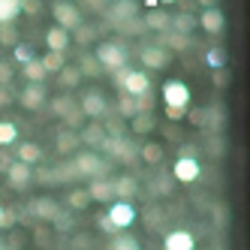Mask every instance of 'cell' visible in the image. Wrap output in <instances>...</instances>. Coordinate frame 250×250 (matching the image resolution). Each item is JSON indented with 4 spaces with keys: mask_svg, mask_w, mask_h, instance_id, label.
I'll return each mask as SVG.
<instances>
[{
    "mask_svg": "<svg viewBox=\"0 0 250 250\" xmlns=\"http://www.w3.org/2000/svg\"><path fill=\"white\" fill-rule=\"evenodd\" d=\"M142 21H145V27H151V30H157V33H169L172 15L160 12V9H151V12H148V19H142Z\"/></svg>",
    "mask_w": 250,
    "mask_h": 250,
    "instance_id": "obj_22",
    "label": "cell"
},
{
    "mask_svg": "<svg viewBox=\"0 0 250 250\" xmlns=\"http://www.w3.org/2000/svg\"><path fill=\"white\" fill-rule=\"evenodd\" d=\"M151 109H154V97H151V91L142 94V97H136V115H145V112H151Z\"/></svg>",
    "mask_w": 250,
    "mask_h": 250,
    "instance_id": "obj_42",
    "label": "cell"
},
{
    "mask_svg": "<svg viewBox=\"0 0 250 250\" xmlns=\"http://www.w3.org/2000/svg\"><path fill=\"white\" fill-rule=\"evenodd\" d=\"M87 196H91V202H115V190H112V181H105V178H94L91 187H84Z\"/></svg>",
    "mask_w": 250,
    "mask_h": 250,
    "instance_id": "obj_17",
    "label": "cell"
},
{
    "mask_svg": "<svg viewBox=\"0 0 250 250\" xmlns=\"http://www.w3.org/2000/svg\"><path fill=\"white\" fill-rule=\"evenodd\" d=\"M30 178H37L40 184H55L51 181V169H37V172H30Z\"/></svg>",
    "mask_w": 250,
    "mask_h": 250,
    "instance_id": "obj_51",
    "label": "cell"
},
{
    "mask_svg": "<svg viewBox=\"0 0 250 250\" xmlns=\"http://www.w3.org/2000/svg\"><path fill=\"white\" fill-rule=\"evenodd\" d=\"M19 42V30H15V24H3L0 27V45H15Z\"/></svg>",
    "mask_w": 250,
    "mask_h": 250,
    "instance_id": "obj_40",
    "label": "cell"
},
{
    "mask_svg": "<svg viewBox=\"0 0 250 250\" xmlns=\"http://www.w3.org/2000/svg\"><path fill=\"white\" fill-rule=\"evenodd\" d=\"M115 84L124 87L127 97H142L151 91V76L142 73V69H130V66H121L115 69Z\"/></svg>",
    "mask_w": 250,
    "mask_h": 250,
    "instance_id": "obj_1",
    "label": "cell"
},
{
    "mask_svg": "<svg viewBox=\"0 0 250 250\" xmlns=\"http://www.w3.org/2000/svg\"><path fill=\"white\" fill-rule=\"evenodd\" d=\"M15 160H19V163L33 166V163H40V160H42V148L33 145V142H21L19 151H15Z\"/></svg>",
    "mask_w": 250,
    "mask_h": 250,
    "instance_id": "obj_20",
    "label": "cell"
},
{
    "mask_svg": "<svg viewBox=\"0 0 250 250\" xmlns=\"http://www.w3.org/2000/svg\"><path fill=\"white\" fill-rule=\"evenodd\" d=\"M21 12V0H0V27L12 24Z\"/></svg>",
    "mask_w": 250,
    "mask_h": 250,
    "instance_id": "obj_25",
    "label": "cell"
},
{
    "mask_svg": "<svg viewBox=\"0 0 250 250\" xmlns=\"http://www.w3.org/2000/svg\"><path fill=\"white\" fill-rule=\"evenodd\" d=\"M118 115L121 118H136V97L121 94V100H118Z\"/></svg>",
    "mask_w": 250,
    "mask_h": 250,
    "instance_id": "obj_37",
    "label": "cell"
},
{
    "mask_svg": "<svg viewBox=\"0 0 250 250\" xmlns=\"http://www.w3.org/2000/svg\"><path fill=\"white\" fill-rule=\"evenodd\" d=\"M0 250H3V241H0Z\"/></svg>",
    "mask_w": 250,
    "mask_h": 250,
    "instance_id": "obj_61",
    "label": "cell"
},
{
    "mask_svg": "<svg viewBox=\"0 0 250 250\" xmlns=\"http://www.w3.org/2000/svg\"><path fill=\"white\" fill-rule=\"evenodd\" d=\"M211 79H214V84H217V87H226V84H229V73H226V66H223V69H211Z\"/></svg>",
    "mask_w": 250,
    "mask_h": 250,
    "instance_id": "obj_48",
    "label": "cell"
},
{
    "mask_svg": "<svg viewBox=\"0 0 250 250\" xmlns=\"http://www.w3.org/2000/svg\"><path fill=\"white\" fill-rule=\"evenodd\" d=\"M9 82H12V63L0 61V87H6Z\"/></svg>",
    "mask_w": 250,
    "mask_h": 250,
    "instance_id": "obj_47",
    "label": "cell"
},
{
    "mask_svg": "<svg viewBox=\"0 0 250 250\" xmlns=\"http://www.w3.org/2000/svg\"><path fill=\"white\" fill-rule=\"evenodd\" d=\"M79 145H82V142H79V133L76 130H61L58 133V145H55L58 154H73Z\"/></svg>",
    "mask_w": 250,
    "mask_h": 250,
    "instance_id": "obj_23",
    "label": "cell"
},
{
    "mask_svg": "<svg viewBox=\"0 0 250 250\" xmlns=\"http://www.w3.org/2000/svg\"><path fill=\"white\" fill-rule=\"evenodd\" d=\"M12 58L19 61L21 66H24L27 61H33V58H37V55H33V48H30L27 42H15V45H12Z\"/></svg>",
    "mask_w": 250,
    "mask_h": 250,
    "instance_id": "obj_36",
    "label": "cell"
},
{
    "mask_svg": "<svg viewBox=\"0 0 250 250\" xmlns=\"http://www.w3.org/2000/svg\"><path fill=\"white\" fill-rule=\"evenodd\" d=\"M3 250H19V247H15V244H12V247H3Z\"/></svg>",
    "mask_w": 250,
    "mask_h": 250,
    "instance_id": "obj_59",
    "label": "cell"
},
{
    "mask_svg": "<svg viewBox=\"0 0 250 250\" xmlns=\"http://www.w3.org/2000/svg\"><path fill=\"white\" fill-rule=\"evenodd\" d=\"M163 250H196L193 232H187V229H175V232H169L166 241H163Z\"/></svg>",
    "mask_w": 250,
    "mask_h": 250,
    "instance_id": "obj_12",
    "label": "cell"
},
{
    "mask_svg": "<svg viewBox=\"0 0 250 250\" xmlns=\"http://www.w3.org/2000/svg\"><path fill=\"white\" fill-rule=\"evenodd\" d=\"M172 175L181 184H190V181H196V178L202 175V166H199V160H196V157H178V163L172 166Z\"/></svg>",
    "mask_w": 250,
    "mask_h": 250,
    "instance_id": "obj_8",
    "label": "cell"
},
{
    "mask_svg": "<svg viewBox=\"0 0 250 250\" xmlns=\"http://www.w3.org/2000/svg\"><path fill=\"white\" fill-rule=\"evenodd\" d=\"M19 142V127L12 121H0V148H12Z\"/></svg>",
    "mask_w": 250,
    "mask_h": 250,
    "instance_id": "obj_29",
    "label": "cell"
},
{
    "mask_svg": "<svg viewBox=\"0 0 250 250\" xmlns=\"http://www.w3.org/2000/svg\"><path fill=\"white\" fill-rule=\"evenodd\" d=\"M205 61H208V66H211V69H223V66H226V48H220V45L208 48Z\"/></svg>",
    "mask_w": 250,
    "mask_h": 250,
    "instance_id": "obj_35",
    "label": "cell"
},
{
    "mask_svg": "<svg viewBox=\"0 0 250 250\" xmlns=\"http://www.w3.org/2000/svg\"><path fill=\"white\" fill-rule=\"evenodd\" d=\"M0 217H3V205H0Z\"/></svg>",
    "mask_w": 250,
    "mask_h": 250,
    "instance_id": "obj_60",
    "label": "cell"
},
{
    "mask_svg": "<svg viewBox=\"0 0 250 250\" xmlns=\"http://www.w3.org/2000/svg\"><path fill=\"white\" fill-rule=\"evenodd\" d=\"M105 217H109L112 229L118 232V229H127V226H133V223H136V208H133L130 202L115 199V202L109 205V211H105Z\"/></svg>",
    "mask_w": 250,
    "mask_h": 250,
    "instance_id": "obj_6",
    "label": "cell"
},
{
    "mask_svg": "<svg viewBox=\"0 0 250 250\" xmlns=\"http://www.w3.org/2000/svg\"><path fill=\"white\" fill-rule=\"evenodd\" d=\"M145 6L148 9H157V0H145Z\"/></svg>",
    "mask_w": 250,
    "mask_h": 250,
    "instance_id": "obj_57",
    "label": "cell"
},
{
    "mask_svg": "<svg viewBox=\"0 0 250 250\" xmlns=\"http://www.w3.org/2000/svg\"><path fill=\"white\" fill-rule=\"evenodd\" d=\"M196 24H199L205 33H220L223 27H226V19H223V12L220 9H214V6H208L199 19H196Z\"/></svg>",
    "mask_w": 250,
    "mask_h": 250,
    "instance_id": "obj_13",
    "label": "cell"
},
{
    "mask_svg": "<svg viewBox=\"0 0 250 250\" xmlns=\"http://www.w3.org/2000/svg\"><path fill=\"white\" fill-rule=\"evenodd\" d=\"M51 223H55V229H58V232H66L69 226H73V214H66V211H58V217L51 220Z\"/></svg>",
    "mask_w": 250,
    "mask_h": 250,
    "instance_id": "obj_45",
    "label": "cell"
},
{
    "mask_svg": "<svg viewBox=\"0 0 250 250\" xmlns=\"http://www.w3.org/2000/svg\"><path fill=\"white\" fill-rule=\"evenodd\" d=\"M76 66H79V73H82V79H84V76H100V73H103V66L97 63V58H94V55H82Z\"/></svg>",
    "mask_w": 250,
    "mask_h": 250,
    "instance_id": "obj_34",
    "label": "cell"
},
{
    "mask_svg": "<svg viewBox=\"0 0 250 250\" xmlns=\"http://www.w3.org/2000/svg\"><path fill=\"white\" fill-rule=\"evenodd\" d=\"M21 73H24V79L27 82H45V69H42V63H40V58H33V61H27L24 66H21Z\"/></svg>",
    "mask_w": 250,
    "mask_h": 250,
    "instance_id": "obj_33",
    "label": "cell"
},
{
    "mask_svg": "<svg viewBox=\"0 0 250 250\" xmlns=\"http://www.w3.org/2000/svg\"><path fill=\"white\" fill-rule=\"evenodd\" d=\"M142 63L148 69H163L169 63V51L163 45H145L142 48Z\"/></svg>",
    "mask_w": 250,
    "mask_h": 250,
    "instance_id": "obj_14",
    "label": "cell"
},
{
    "mask_svg": "<svg viewBox=\"0 0 250 250\" xmlns=\"http://www.w3.org/2000/svg\"><path fill=\"white\" fill-rule=\"evenodd\" d=\"M163 103H166V109H181L187 112V105H190V87L184 82H166L163 84Z\"/></svg>",
    "mask_w": 250,
    "mask_h": 250,
    "instance_id": "obj_4",
    "label": "cell"
},
{
    "mask_svg": "<svg viewBox=\"0 0 250 250\" xmlns=\"http://www.w3.org/2000/svg\"><path fill=\"white\" fill-rule=\"evenodd\" d=\"M157 127V118L151 115V112H145V115H136V118H130V130L136 133V136H145V133H151Z\"/></svg>",
    "mask_w": 250,
    "mask_h": 250,
    "instance_id": "obj_26",
    "label": "cell"
},
{
    "mask_svg": "<svg viewBox=\"0 0 250 250\" xmlns=\"http://www.w3.org/2000/svg\"><path fill=\"white\" fill-rule=\"evenodd\" d=\"M136 12H139L136 0H121V3L109 12V19H112V24H121V21H127V19H136Z\"/></svg>",
    "mask_w": 250,
    "mask_h": 250,
    "instance_id": "obj_21",
    "label": "cell"
},
{
    "mask_svg": "<svg viewBox=\"0 0 250 250\" xmlns=\"http://www.w3.org/2000/svg\"><path fill=\"white\" fill-rule=\"evenodd\" d=\"M19 100H21L24 109H40V105H45V84L30 82V84L24 87V91L19 94Z\"/></svg>",
    "mask_w": 250,
    "mask_h": 250,
    "instance_id": "obj_11",
    "label": "cell"
},
{
    "mask_svg": "<svg viewBox=\"0 0 250 250\" xmlns=\"http://www.w3.org/2000/svg\"><path fill=\"white\" fill-rule=\"evenodd\" d=\"M109 250H142V247H139V241L133 235H124V238H115L109 244Z\"/></svg>",
    "mask_w": 250,
    "mask_h": 250,
    "instance_id": "obj_39",
    "label": "cell"
},
{
    "mask_svg": "<svg viewBox=\"0 0 250 250\" xmlns=\"http://www.w3.org/2000/svg\"><path fill=\"white\" fill-rule=\"evenodd\" d=\"M42 9V0H21V12H27V15H37Z\"/></svg>",
    "mask_w": 250,
    "mask_h": 250,
    "instance_id": "obj_49",
    "label": "cell"
},
{
    "mask_svg": "<svg viewBox=\"0 0 250 250\" xmlns=\"http://www.w3.org/2000/svg\"><path fill=\"white\" fill-rule=\"evenodd\" d=\"M157 3H175V0H157Z\"/></svg>",
    "mask_w": 250,
    "mask_h": 250,
    "instance_id": "obj_58",
    "label": "cell"
},
{
    "mask_svg": "<svg viewBox=\"0 0 250 250\" xmlns=\"http://www.w3.org/2000/svg\"><path fill=\"white\" fill-rule=\"evenodd\" d=\"M121 33H130V37H133V33H142V30H145V21H139V19H127V21H121V24H115Z\"/></svg>",
    "mask_w": 250,
    "mask_h": 250,
    "instance_id": "obj_41",
    "label": "cell"
},
{
    "mask_svg": "<svg viewBox=\"0 0 250 250\" xmlns=\"http://www.w3.org/2000/svg\"><path fill=\"white\" fill-rule=\"evenodd\" d=\"M79 109H82L84 118L100 121V118L109 115V103H105V97H103L100 91H87V94H82V100H79Z\"/></svg>",
    "mask_w": 250,
    "mask_h": 250,
    "instance_id": "obj_5",
    "label": "cell"
},
{
    "mask_svg": "<svg viewBox=\"0 0 250 250\" xmlns=\"http://www.w3.org/2000/svg\"><path fill=\"white\" fill-rule=\"evenodd\" d=\"M184 115L187 112H181V109H166V118L169 121H184Z\"/></svg>",
    "mask_w": 250,
    "mask_h": 250,
    "instance_id": "obj_53",
    "label": "cell"
},
{
    "mask_svg": "<svg viewBox=\"0 0 250 250\" xmlns=\"http://www.w3.org/2000/svg\"><path fill=\"white\" fill-rule=\"evenodd\" d=\"M112 190H115V199L130 202L133 196L139 193V181H136L133 175H121V178H115V181H112Z\"/></svg>",
    "mask_w": 250,
    "mask_h": 250,
    "instance_id": "obj_15",
    "label": "cell"
},
{
    "mask_svg": "<svg viewBox=\"0 0 250 250\" xmlns=\"http://www.w3.org/2000/svg\"><path fill=\"white\" fill-rule=\"evenodd\" d=\"M12 163H15V160H12V154H9V151L3 148V151H0V169H9Z\"/></svg>",
    "mask_w": 250,
    "mask_h": 250,
    "instance_id": "obj_52",
    "label": "cell"
},
{
    "mask_svg": "<svg viewBox=\"0 0 250 250\" xmlns=\"http://www.w3.org/2000/svg\"><path fill=\"white\" fill-rule=\"evenodd\" d=\"M94 58L103 69H121L127 66V48H124V42H100Z\"/></svg>",
    "mask_w": 250,
    "mask_h": 250,
    "instance_id": "obj_2",
    "label": "cell"
},
{
    "mask_svg": "<svg viewBox=\"0 0 250 250\" xmlns=\"http://www.w3.org/2000/svg\"><path fill=\"white\" fill-rule=\"evenodd\" d=\"M76 178H82L76 163H61V166L51 169V181H55V184H66V181H76Z\"/></svg>",
    "mask_w": 250,
    "mask_h": 250,
    "instance_id": "obj_24",
    "label": "cell"
},
{
    "mask_svg": "<svg viewBox=\"0 0 250 250\" xmlns=\"http://www.w3.org/2000/svg\"><path fill=\"white\" fill-rule=\"evenodd\" d=\"M15 220H19V214H15L12 208H3V217H0V226H3V229H9V226H15Z\"/></svg>",
    "mask_w": 250,
    "mask_h": 250,
    "instance_id": "obj_50",
    "label": "cell"
},
{
    "mask_svg": "<svg viewBox=\"0 0 250 250\" xmlns=\"http://www.w3.org/2000/svg\"><path fill=\"white\" fill-rule=\"evenodd\" d=\"M157 45H163V48L169 45L172 51H184V48H190V45H193V40H190V37H181V33H172V30H169V33H163V42H157Z\"/></svg>",
    "mask_w": 250,
    "mask_h": 250,
    "instance_id": "obj_28",
    "label": "cell"
},
{
    "mask_svg": "<svg viewBox=\"0 0 250 250\" xmlns=\"http://www.w3.org/2000/svg\"><path fill=\"white\" fill-rule=\"evenodd\" d=\"M139 157L145 160L148 166H160V160H163V145H157V142H145V145L139 148Z\"/></svg>",
    "mask_w": 250,
    "mask_h": 250,
    "instance_id": "obj_27",
    "label": "cell"
},
{
    "mask_svg": "<svg viewBox=\"0 0 250 250\" xmlns=\"http://www.w3.org/2000/svg\"><path fill=\"white\" fill-rule=\"evenodd\" d=\"M58 82H61V87H79V82H82L79 66H69V63H63V69L58 73Z\"/></svg>",
    "mask_w": 250,
    "mask_h": 250,
    "instance_id": "obj_32",
    "label": "cell"
},
{
    "mask_svg": "<svg viewBox=\"0 0 250 250\" xmlns=\"http://www.w3.org/2000/svg\"><path fill=\"white\" fill-rule=\"evenodd\" d=\"M63 121H66V127H69V130H76V133H79V127H82V121H84V115H82V109H79V105H76V109L69 112V115H66Z\"/></svg>",
    "mask_w": 250,
    "mask_h": 250,
    "instance_id": "obj_44",
    "label": "cell"
},
{
    "mask_svg": "<svg viewBox=\"0 0 250 250\" xmlns=\"http://www.w3.org/2000/svg\"><path fill=\"white\" fill-rule=\"evenodd\" d=\"M51 12H55L58 27H63L66 33H69V30H76V27L82 24V12H79L73 3H66V0H58V3L51 6Z\"/></svg>",
    "mask_w": 250,
    "mask_h": 250,
    "instance_id": "obj_7",
    "label": "cell"
},
{
    "mask_svg": "<svg viewBox=\"0 0 250 250\" xmlns=\"http://www.w3.org/2000/svg\"><path fill=\"white\" fill-rule=\"evenodd\" d=\"M40 63H42L45 76H48V73H61L63 63H66V58H63V51H48L45 58H40Z\"/></svg>",
    "mask_w": 250,
    "mask_h": 250,
    "instance_id": "obj_30",
    "label": "cell"
},
{
    "mask_svg": "<svg viewBox=\"0 0 250 250\" xmlns=\"http://www.w3.org/2000/svg\"><path fill=\"white\" fill-rule=\"evenodd\" d=\"M30 172H33V166H27V163H19V160H15V163L6 169V175H9V184H12V190H24L33 178H30Z\"/></svg>",
    "mask_w": 250,
    "mask_h": 250,
    "instance_id": "obj_16",
    "label": "cell"
},
{
    "mask_svg": "<svg viewBox=\"0 0 250 250\" xmlns=\"http://www.w3.org/2000/svg\"><path fill=\"white\" fill-rule=\"evenodd\" d=\"M45 45H48V51H66V45H69V33L63 30V27H48L45 30Z\"/></svg>",
    "mask_w": 250,
    "mask_h": 250,
    "instance_id": "obj_19",
    "label": "cell"
},
{
    "mask_svg": "<svg viewBox=\"0 0 250 250\" xmlns=\"http://www.w3.org/2000/svg\"><path fill=\"white\" fill-rule=\"evenodd\" d=\"M94 37H97V30H94V27H87V24H79V27H76V42H79V45L91 42Z\"/></svg>",
    "mask_w": 250,
    "mask_h": 250,
    "instance_id": "obj_43",
    "label": "cell"
},
{
    "mask_svg": "<svg viewBox=\"0 0 250 250\" xmlns=\"http://www.w3.org/2000/svg\"><path fill=\"white\" fill-rule=\"evenodd\" d=\"M190 124L205 127V124H208V109H190Z\"/></svg>",
    "mask_w": 250,
    "mask_h": 250,
    "instance_id": "obj_46",
    "label": "cell"
},
{
    "mask_svg": "<svg viewBox=\"0 0 250 250\" xmlns=\"http://www.w3.org/2000/svg\"><path fill=\"white\" fill-rule=\"evenodd\" d=\"M87 205H91V196H87V190H73V193H69V208H87Z\"/></svg>",
    "mask_w": 250,
    "mask_h": 250,
    "instance_id": "obj_38",
    "label": "cell"
},
{
    "mask_svg": "<svg viewBox=\"0 0 250 250\" xmlns=\"http://www.w3.org/2000/svg\"><path fill=\"white\" fill-rule=\"evenodd\" d=\"M105 139H109V136H105V130H103L100 121H91L87 127L79 130V142H82V145H87V148H94V151H100L105 145Z\"/></svg>",
    "mask_w": 250,
    "mask_h": 250,
    "instance_id": "obj_9",
    "label": "cell"
},
{
    "mask_svg": "<svg viewBox=\"0 0 250 250\" xmlns=\"http://www.w3.org/2000/svg\"><path fill=\"white\" fill-rule=\"evenodd\" d=\"M76 100H73V94H61V97H55V103H51V112H55L58 118H66L69 112L76 109Z\"/></svg>",
    "mask_w": 250,
    "mask_h": 250,
    "instance_id": "obj_31",
    "label": "cell"
},
{
    "mask_svg": "<svg viewBox=\"0 0 250 250\" xmlns=\"http://www.w3.org/2000/svg\"><path fill=\"white\" fill-rule=\"evenodd\" d=\"M73 163H76V169H79L82 178H100L105 169H109V160H103L97 151H82Z\"/></svg>",
    "mask_w": 250,
    "mask_h": 250,
    "instance_id": "obj_3",
    "label": "cell"
},
{
    "mask_svg": "<svg viewBox=\"0 0 250 250\" xmlns=\"http://www.w3.org/2000/svg\"><path fill=\"white\" fill-rule=\"evenodd\" d=\"M37 220H55L58 217V211H61V205L55 202V199H48V196H40V199H30V208H27Z\"/></svg>",
    "mask_w": 250,
    "mask_h": 250,
    "instance_id": "obj_10",
    "label": "cell"
},
{
    "mask_svg": "<svg viewBox=\"0 0 250 250\" xmlns=\"http://www.w3.org/2000/svg\"><path fill=\"white\" fill-rule=\"evenodd\" d=\"M100 229H103V232H115V229H112V223H109V217H105V214H100Z\"/></svg>",
    "mask_w": 250,
    "mask_h": 250,
    "instance_id": "obj_54",
    "label": "cell"
},
{
    "mask_svg": "<svg viewBox=\"0 0 250 250\" xmlns=\"http://www.w3.org/2000/svg\"><path fill=\"white\" fill-rule=\"evenodd\" d=\"M196 27H199V24H196V15L193 12H178V15H172V24H169V30L172 33H181V37H190Z\"/></svg>",
    "mask_w": 250,
    "mask_h": 250,
    "instance_id": "obj_18",
    "label": "cell"
},
{
    "mask_svg": "<svg viewBox=\"0 0 250 250\" xmlns=\"http://www.w3.org/2000/svg\"><path fill=\"white\" fill-rule=\"evenodd\" d=\"M12 97H9V91H6V87H0V105H3V103H9Z\"/></svg>",
    "mask_w": 250,
    "mask_h": 250,
    "instance_id": "obj_56",
    "label": "cell"
},
{
    "mask_svg": "<svg viewBox=\"0 0 250 250\" xmlns=\"http://www.w3.org/2000/svg\"><path fill=\"white\" fill-rule=\"evenodd\" d=\"M181 157H196V145H181Z\"/></svg>",
    "mask_w": 250,
    "mask_h": 250,
    "instance_id": "obj_55",
    "label": "cell"
}]
</instances>
